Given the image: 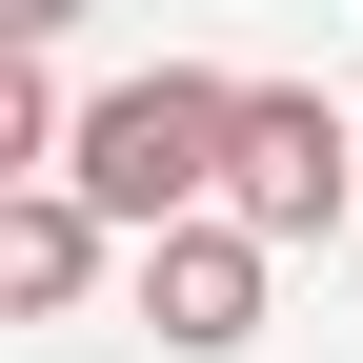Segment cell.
<instances>
[{
    "label": "cell",
    "mask_w": 363,
    "mask_h": 363,
    "mask_svg": "<svg viewBox=\"0 0 363 363\" xmlns=\"http://www.w3.org/2000/svg\"><path fill=\"white\" fill-rule=\"evenodd\" d=\"M81 21H101V0H0V40H81Z\"/></svg>",
    "instance_id": "obj_5"
},
{
    "label": "cell",
    "mask_w": 363,
    "mask_h": 363,
    "mask_svg": "<svg viewBox=\"0 0 363 363\" xmlns=\"http://www.w3.org/2000/svg\"><path fill=\"white\" fill-rule=\"evenodd\" d=\"M222 202H242L262 242H323V222L363 202V121L323 101V81H242V162H222Z\"/></svg>",
    "instance_id": "obj_2"
},
{
    "label": "cell",
    "mask_w": 363,
    "mask_h": 363,
    "mask_svg": "<svg viewBox=\"0 0 363 363\" xmlns=\"http://www.w3.org/2000/svg\"><path fill=\"white\" fill-rule=\"evenodd\" d=\"M222 162H242V81H222V61H142V81L81 101V162H61V182L121 222V242H162V222L222 202Z\"/></svg>",
    "instance_id": "obj_1"
},
{
    "label": "cell",
    "mask_w": 363,
    "mask_h": 363,
    "mask_svg": "<svg viewBox=\"0 0 363 363\" xmlns=\"http://www.w3.org/2000/svg\"><path fill=\"white\" fill-rule=\"evenodd\" d=\"M101 262H121V222L81 202V182H0V303H21V323H81Z\"/></svg>",
    "instance_id": "obj_4"
},
{
    "label": "cell",
    "mask_w": 363,
    "mask_h": 363,
    "mask_svg": "<svg viewBox=\"0 0 363 363\" xmlns=\"http://www.w3.org/2000/svg\"><path fill=\"white\" fill-rule=\"evenodd\" d=\"M262 283H283V242H262L242 202H202V222L142 242V323H162L182 363H242V343H262Z\"/></svg>",
    "instance_id": "obj_3"
}]
</instances>
